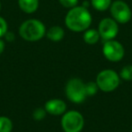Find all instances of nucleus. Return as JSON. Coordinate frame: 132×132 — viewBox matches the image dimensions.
Instances as JSON below:
<instances>
[{"instance_id": "1", "label": "nucleus", "mask_w": 132, "mask_h": 132, "mask_svg": "<svg viewBox=\"0 0 132 132\" xmlns=\"http://www.w3.org/2000/svg\"><path fill=\"white\" fill-rule=\"evenodd\" d=\"M64 22L69 30L75 33H81L90 28L92 17L88 8L82 6H77L69 9L68 13L66 14Z\"/></svg>"}, {"instance_id": "2", "label": "nucleus", "mask_w": 132, "mask_h": 132, "mask_svg": "<svg viewBox=\"0 0 132 132\" xmlns=\"http://www.w3.org/2000/svg\"><path fill=\"white\" fill-rule=\"evenodd\" d=\"M21 38L27 42L40 41L46 35V27L42 21L38 19H27L21 24L18 30Z\"/></svg>"}, {"instance_id": "3", "label": "nucleus", "mask_w": 132, "mask_h": 132, "mask_svg": "<svg viewBox=\"0 0 132 132\" xmlns=\"http://www.w3.org/2000/svg\"><path fill=\"white\" fill-rule=\"evenodd\" d=\"M120 80L117 72L111 69H105L98 73L95 81L100 90L109 93L117 90L120 84Z\"/></svg>"}, {"instance_id": "4", "label": "nucleus", "mask_w": 132, "mask_h": 132, "mask_svg": "<svg viewBox=\"0 0 132 132\" xmlns=\"http://www.w3.org/2000/svg\"><path fill=\"white\" fill-rule=\"evenodd\" d=\"M65 95L72 103L81 104L88 97L85 89V82L80 78H72L65 85Z\"/></svg>"}, {"instance_id": "5", "label": "nucleus", "mask_w": 132, "mask_h": 132, "mask_svg": "<svg viewBox=\"0 0 132 132\" xmlns=\"http://www.w3.org/2000/svg\"><path fill=\"white\" fill-rule=\"evenodd\" d=\"M84 118L78 110H68L62 115L61 119L64 132H81L84 128Z\"/></svg>"}, {"instance_id": "6", "label": "nucleus", "mask_w": 132, "mask_h": 132, "mask_svg": "<svg viewBox=\"0 0 132 132\" xmlns=\"http://www.w3.org/2000/svg\"><path fill=\"white\" fill-rule=\"evenodd\" d=\"M102 53L108 61L111 62H118L124 58L125 48L121 43L115 39L105 41L102 47Z\"/></svg>"}, {"instance_id": "7", "label": "nucleus", "mask_w": 132, "mask_h": 132, "mask_svg": "<svg viewBox=\"0 0 132 132\" xmlns=\"http://www.w3.org/2000/svg\"><path fill=\"white\" fill-rule=\"evenodd\" d=\"M111 16L118 24H127L132 17V11L129 6L122 0H116L110 7Z\"/></svg>"}, {"instance_id": "8", "label": "nucleus", "mask_w": 132, "mask_h": 132, "mask_svg": "<svg viewBox=\"0 0 132 132\" xmlns=\"http://www.w3.org/2000/svg\"><path fill=\"white\" fill-rule=\"evenodd\" d=\"M98 31L101 35V39L104 40V42L113 40L119 34V24L112 17H105L100 22Z\"/></svg>"}, {"instance_id": "9", "label": "nucleus", "mask_w": 132, "mask_h": 132, "mask_svg": "<svg viewBox=\"0 0 132 132\" xmlns=\"http://www.w3.org/2000/svg\"><path fill=\"white\" fill-rule=\"evenodd\" d=\"M44 110L47 114L53 116L63 115L67 111V105L65 101L61 99H51L47 101L44 104Z\"/></svg>"}, {"instance_id": "10", "label": "nucleus", "mask_w": 132, "mask_h": 132, "mask_svg": "<svg viewBox=\"0 0 132 132\" xmlns=\"http://www.w3.org/2000/svg\"><path fill=\"white\" fill-rule=\"evenodd\" d=\"M46 37L52 42H60L63 39L65 35L63 28L59 26H53L50 27L48 30H46Z\"/></svg>"}, {"instance_id": "11", "label": "nucleus", "mask_w": 132, "mask_h": 132, "mask_svg": "<svg viewBox=\"0 0 132 132\" xmlns=\"http://www.w3.org/2000/svg\"><path fill=\"white\" fill-rule=\"evenodd\" d=\"M19 8L26 14H33L38 9L39 0H18Z\"/></svg>"}, {"instance_id": "12", "label": "nucleus", "mask_w": 132, "mask_h": 132, "mask_svg": "<svg viewBox=\"0 0 132 132\" xmlns=\"http://www.w3.org/2000/svg\"><path fill=\"white\" fill-rule=\"evenodd\" d=\"M101 40V35L98 31V29H87L84 31L83 34V41L86 43L87 44L90 45H93V44H97L99 41Z\"/></svg>"}, {"instance_id": "13", "label": "nucleus", "mask_w": 132, "mask_h": 132, "mask_svg": "<svg viewBox=\"0 0 132 132\" xmlns=\"http://www.w3.org/2000/svg\"><path fill=\"white\" fill-rule=\"evenodd\" d=\"M111 0H90L92 7L97 11H106L111 6Z\"/></svg>"}, {"instance_id": "14", "label": "nucleus", "mask_w": 132, "mask_h": 132, "mask_svg": "<svg viewBox=\"0 0 132 132\" xmlns=\"http://www.w3.org/2000/svg\"><path fill=\"white\" fill-rule=\"evenodd\" d=\"M13 121L6 116H0V132H12Z\"/></svg>"}, {"instance_id": "15", "label": "nucleus", "mask_w": 132, "mask_h": 132, "mask_svg": "<svg viewBox=\"0 0 132 132\" xmlns=\"http://www.w3.org/2000/svg\"><path fill=\"white\" fill-rule=\"evenodd\" d=\"M119 77L124 81H132V64H128L120 70Z\"/></svg>"}, {"instance_id": "16", "label": "nucleus", "mask_w": 132, "mask_h": 132, "mask_svg": "<svg viewBox=\"0 0 132 132\" xmlns=\"http://www.w3.org/2000/svg\"><path fill=\"white\" fill-rule=\"evenodd\" d=\"M85 89H86V93L88 97H92L95 94H97V92L100 90L96 81H92L85 83Z\"/></svg>"}, {"instance_id": "17", "label": "nucleus", "mask_w": 132, "mask_h": 132, "mask_svg": "<svg viewBox=\"0 0 132 132\" xmlns=\"http://www.w3.org/2000/svg\"><path fill=\"white\" fill-rule=\"evenodd\" d=\"M46 114L47 112L44 108H37L33 111V119L36 121H41L45 118Z\"/></svg>"}, {"instance_id": "18", "label": "nucleus", "mask_w": 132, "mask_h": 132, "mask_svg": "<svg viewBox=\"0 0 132 132\" xmlns=\"http://www.w3.org/2000/svg\"><path fill=\"white\" fill-rule=\"evenodd\" d=\"M59 3L63 7L71 9V8H73L78 6L79 0H59Z\"/></svg>"}, {"instance_id": "19", "label": "nucleus", "mask_w": 132, "mask_h": 132, "mask_svg": "<svg viewBox=\"0 0 132 132\" xmlns=\"http://www.w3.org/2000/svg\"><path fill=\"white\" fill-rule=\"evenodd\" d=\"M8 31V24L4 17L0 16V38L5 36L6 32Z\"/></svg>"}, {"instance_id": "20", "label": "nucleus", "mask_w": 132, "mask_h": 132, "mask_svg": "<svg viewBox=\"0 0 132 132\" xmlns=\"http://www.w3.org/2000/svg\"><path fill=\"white\" fill-rule=\"evenodd\" d=\"M4 37L6 38V40L7 41V42H9V43L13 42V41L15 39V34H14L13 32H11V31H7V32H6V34L5 35Z\"/></svg>"}, {"instance_id": "21", "label": "nucleus", "mask_w": 132, "mask_h": 132, "mask_svg": "<svg viewBox=\"0 0 132 132\" xmlns=\"http://www.w3.org/2000/svg\"><path fill=\"white\" fill-rule=\"evenodd\" d=\"M5 48H6V44H5V41L0 38V55L4 53Z\"/></svg>"}, {"instance_id": "22", "label": "nucleus", "mask_w": 132, "mask_h": 132, "mask_svg": "<svg viewBox=\"0 0 132 132\" xmlns=\"http://www.w3.org/2000/svg\"><path fill=\"white\" fill-rule=\"evenodd\" d=\"M0 10H1V2H0Z\"/></svg>"}, {"instance_id": "23", "label": "nucleus", "mask_w": 132, "mask_h": 132, "mask_svg": "<svg viewBox=\"0 0 132 132\" xmlns=\"http://www.w3.org/2000/svg\"><path fill=\"white\" fill-rule=\"evenodd\" d=\"M131 132H132V126H131Z\"/></svg>"}, {"instance_id": "24", "label": "nucleus", "mask_w": 132, "mask_h": 132, "mask_svg": "<svg viewBox=\"0 0 132 132\" xmlns=\"http://www.w3.org/2000/svg\"><path fill=\"white\" fill-rule=\"evenodd\" d=\"M62 132H64V131H62Z\"/></svg>"}]
</instances>
